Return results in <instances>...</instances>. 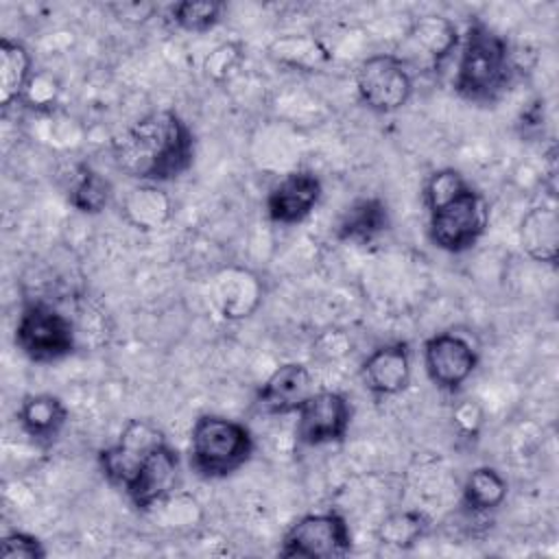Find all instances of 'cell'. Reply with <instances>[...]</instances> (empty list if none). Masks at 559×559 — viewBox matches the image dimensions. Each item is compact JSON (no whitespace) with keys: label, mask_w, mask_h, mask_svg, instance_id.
<instances>
[{"label":"cell","mask_w":559,"mask_h":559,"mask_svg":"<svg viewBox=\"0 0 559 559\" xmlns=\"http://www.w3.org/2000/svg\"><path fill=\"white\" fill-rule=\"evenodd\" d=\"M116 166L140 183H164L183 175L194 159V133L173 109L151 111L111 140Z\"/></svg>","instance_id":"cell-1"},{"label":"cell","mask_w":559,"mask_h":559,"mask_svg":"<svg viewBox=\"0 0 559 559\" xmlns=\"http://www.w3.org/2000/svg\"><path fill=\"white\" fill-rule=\"evenodd\" d=\"M415 90L406 59L393 52H378L360 61L356 70V92L360 103L373 114L402 109Z\"/></svg>","instance_id":"cell-6"},{"label":"cell","mask_w":559,"mask_h":559,"mask_svg":"<svg viewBox=\"0 0 559 559\" xmlns=\"http://www.w3.org/2000/svg\"><path fill=\"white\" fill-rule=\"evenodd\" d=\"M430 520L421 511H400L382 520L378 526V539L384 546L393 548H411L415 546L428 531Z\"/></svg>","instance_id":"cell-24"},{"label":"cell","mask_w":559,"mask_h":559,"mask_svg":"<svg viewBox=\"0 0 559 559\" xmlns=\"http://www.w3.org/2000/svg\"><path fill=\"white\" fill-rule=\"evenodd\" d=\"M352 550V533L345 518L336 511L301 515L282 537L280 557L334 559Z\"/></svg>","instance_id":"cell-7"},{"label":"cell","mask_w":559,"mask_h":559,"mask_svg":"<svg viewBox=\"0 0 559 559\" xmlns=\"http://www.w3.org/2000/svg\"><path fill=\"white\" fill-rule=\"evenodd\" d=\"M518 238L522 251L542 264H555L559 255V216L552 205H535L520 218Z\"/></svg>","instance_id":"cell-16"},{"label":"cell","mask_w":559,"mask_h":559,"mask_svg":"<svg viewBox=\"0 0 559 559\" xmlns=\"http://www.w3.org/2000/svg\"><path fill=\"white\" fill-rule=\"evenodd\" d=\"M454 424H456V428L463 432V435H476L478 432V428H480V424H483V411L478 408V404L476 402H472V400H465V402H461L456 408H454Z\"/></svg>","instance_id":"cell-30"},{"label":"cell","mask_w":559,"mask_h":559,"mask_svg":"<svg viewBox=\"0 0 559 559\" xmlns=\"http://www.w3.org/2000/svg\"><path fill=\"white\" fill-rule=\"evenodd\" d=\"M362 384L378 397H393L411 384V345L395 341L376 347L360 367Z\"/></svg>","instance_id":"cell-14"},{"label":"cell","mask_w":559,"mask_h":559,"mask_svg":"<svg viewBox=\"0 0 559 559\" xmlns=\"http://www.w3.org/2000/svg\"><path fill=\"white\" fill-rule=\"evenodd\" d=\"M389 207L378 197H362L349 203L336 221V238L345 242H369L389 229Z\"/></svg>","instance_id":"cell-20"},{"label":"cell","mask_w":559,"mask_h":559,"mask_svg":"<svg viewBox=\"0 0 559 559\" xmlns=\"http://www.w3.org/2000/svg\"><path fill=\"white\" fill-rule=\"evenodd\" d=\"M225 4L216 0H181L173 4L170 20L188 33H207L221 22Z\"/></svg>","instance_id":"cell-25"},{"label":"cell","mask_w":559,"mask_h":559,"mask_svg":"<svg viewBox=\"0 0 559 559\" xmlns=\"http://www.w3.org/2000/svg\"><path fill=\"white\" fill-rule=\"evenodd\" d=\"M321 179L310 170L284 175L266 194V216L277 225H295L312 214L321 199Z\"/></svg>","instance_id":"cell-12"},{"label":"cell","mask_w":559,"mask_h":559,"mask_svg":"<svg viewBox=\"0 0 559 559\" xmlns=\"http://www.w3.org/2000/svg\"><path fill=\"white\" fill-rule=\"evenodd\" d=\"M210 297L223 319L240 321L260 308L264 286L253 271L245 266H225L212 277Z\"/></svg>","instance_id":"cell-13"},{"label":"cell","mask_w":559,"mask_h":559,"mask_svg":"<svg viewBox=\"0 0 559 559\" xmlns=\"http://www.w3.org/2000/svg\"><path fill=\"white\" fill-rule=\"evenodd\" d=\"M513 76L507 39L480 20L467 24L459 41V61L452 79L454 92L474 105L500 98Z\"/></svg>","instance_id":"cell-2"},{"label":"cell","mask_w":559,"mask_h":559,"mask_svg":"<svg viewBox=\"0 0 559 559\" xmlns=\"http://www.w3.org/2000/svg\"><path fill=\"white\" fill-rule=\"evenodd\" d=\"M162 441H166V437L153 421L129 419L118 441L98 452V465L103 476L111 485L124 489V485L133 478L151 450L157 448Z\"/></svg>","instance_id":"cell-9"},{"label":"cell","mask_w":559,"mask_h":559,"mask_svg":"<svg viewBox=\"0 0 559 559\" xmlns=\"http://www.w3.org/2000/svg\"><path fill=\"white\" fill-rule=\"evenodd\" d=\"M312 391L310 369L304 362H284L264 380L255 402L266 415H290Z\"/></svg>","instance_id":"cell-15"},{"label":"cell","mask_w":559,"mask_h":559,"mask_svg":"<svg viewBox=\"0 0 559 559\" xmlns=\"http://www.w3.org/2000/svg\"><path fill=\"white\" fill-rule=\"evenodd\" d=\"M72 321L50 304H26L15 323V347L33 362H55L74 352Z\"/></svg>","instance_id":"cell-5"},{"label":"cell","mask_w":559,"mask_h":559,"mask_svg":"<svg viewBox=\"0 0 559 559\" xmlns=\"http://www.w3.org/2000/svg\"><path fill=\"white\" fill-rule=\"evenodd\" d=\"M478 365L476 347L459 332H439L424 343V369L428 380L445 391H459Z\"/></svg>","instance_id":"cell-10"},{"label":"cell","mask_w":559,"mask_h":559,"mask_svg":"<svg viewBox=\"0 0 559 559\" xmlns=\"http://www.w3.org/2000/svg\"><path fill=\"white\" fill-rule=\"evenodd\" d=\"M507 480L496 467H474L463 483V507L469 513H489L498 509L507 498Z\"/></svg>","instance_id":"cell-22"},{"label":"cell","mask_w":559,"mask_h":559,"mask_svg":"<svg viewBox=\"0 0 559 559\" xmlns=\"http://www.w3.org/2000/svg\"><path fill=\"white\" fill-rule=\"evenodd\" d=\"M295 439L301 445H325L343 441L352 424V404L338 391H312L299 406Z\"/></svg>","instance_id":"cell-8"},{"label":"cell","mask_w":559,"mask_h":559,"mask_svg":"<svg viewBox=\"0 0 559 559\" xmlns=\"http://www.w3.org/2000/svg\"><path fill=\"white\" fill-rule=\"evenodd\" d=\"M240 59H242V48H240L238 44L227 41V44L216 46V48L207 55L203 70H205V74H207L210 79H214V81H225L227 74L240 63Z\"/></svg>","instance_id":"cell-28"},{"label":"cell","mask_w":559,"mask_h":559,"mask_svg":"<svg viewBox=\"0 0 559 559\" xmlns=\"http://www.w3.org/2000/svg\"><path fill=\"white\" fill-rule=\"evenodd\" d=\"M190 467L203 478H225L253 454L251 430L223 415H201L190 430Z\"/></svg>","instance_id":"cell-3"},{"label":"cell","mask_w":559,"mask_h":559,"mask_svg":"<svg viewBox=\"0 0 559 559\" xmlns=\"http://www.w3.org/2000/svg\"><path fill=\"white\" fill-rule=\"evenodd\" d=\"M177 476L179 456L168 445V441H162L157 448L151 450V454L144 459V463L122 491L138 511H151L173 496L177 487Z\"/></svg>","instance_id":"cell-11"},{"label":"cell","mask_w":559,"mask_h":559,"mask_svg":"<svg viewBox=\"0 0 559 559\" xmlns=\"http://www.w3.org/2000/svg\"><path fill=\"white\" fill-rule=\"evenodd\" d=\"M68 421V408L52 393L26 395L17 408L20 428L37 443H50L59 437Z\"/></svg>","instance_id":"cell-19"},{"label":"cell","mask_w":559,"mask_h":559,"mask_svg":"<svg viewBox=\"0 0 559 559\" xmlns=\"http://www.w3.org/2000/svg\"><path fill=\"white\" fill-rule=\"evenodd\" d=\"M489 227V203L469 183L445 203L428 210V236L448 253L469 251Z\"/></svg>","instance_id":"cell-4"},{"label":"cell","mask_w":559,"mask_h":559,"mask_svg":"<svg viewBox=\"0 0 559 559\" xmlns=\"http://www.w3.org/2000/svg\"><path fill=\"white\" fill-rule=\"evenodd\" d=\"M271 57L304 70L319 68L330 59L328 50L312 37H282L271 46Z\"/></svg>","instance_id":"cell-26"},{"label":"cell","mask_w":559,"mask_h":559,"mask_svg":"<svg viewBox=\"0 0 559 559\" xmlns=\"http://www.w3.org/2000/svg\"><path fill=\"white\" fill-rule=\"evenodd\" d=\"M33 59L22 41L2 37L0 41V105L9 109L24 98L33 79Z\"/></svg>","instance_id":"cell-21"},{"label":"cell","mask_w":559,"mask_h":559,"mask_svg":"<svg viewBox=\"0 0 559 559\" xmlns=\"http://www.w3.org/2000/svg\"><path fill=\"white\" fill-rule=\"evenodd\" d=\"M111 181L90 166H79L72 177L68 201L81 214H100L111 201Z\"/></svg>","instance_id":"cell-23"},{"label":"cell","mask_w":559,"mask_h":559,"mask_svg":"<svg viewBox=\"0 0 559 559\" xmlns=\"http://www.w3.org/2000/svg\"><path fill=\"white\" fill-rule=\"evenodd\" d=\"M120 22L129 24H142L155 13V4L148 2H122V4H111L109 7Z\"/></svg>","instance_id":"cell-31"},{"label":"cell","mask_w":559,"mask_h":559,"mask_svg":"<svg viewBox=\"0 0 559 559\" xmlns=\"http://www.w3.org/2000/svg\"><path fill=\"white\" fill-rule=\"evenodd\" d=\"M57 92L59 90L52 83V79H48L46 74H33L22 100L33 107H41V105H50L57 98Z\"/></svg>","instance_id":"cell-29"},{"label":"cell","mask_w":559,"mask_h":559,"mask_svg":"<svg viewBox=\"0 0 559 559\" xmlns=\"http://www.w3.org/2000/svg\"><path fill=\"white\" fill-rule=\"evenodd\" d=\"M0 557L2 559H44V544L24 531H9L0 539Z\"/></svg>","instance_id":"cell-27"},{"label":"cell","mask_w":559,"mask_h":559,"mask_svg":"<svg viewBox=\"0 0 559 559\" xmlns=\"http://www.w3.org/2000/svg\"><path fill=\"white\" fill-rule=\"evenodd\" d=\"M173 199L157 183H138L127 190L120 203L124 221L140 231H155L170 223Z\"/></svg>","instance_id":"cell-18"},{"label":"cell","mask_w":559,"mask_h":559,"mask_svg":"<svg viewBox=\"0 0 559 559\" xmlns=\"http://www.w3.org/2000/svg\"><path fill=\"white\" fill-rule=\"evenodd\" d=\"M408 41L411 46L421 52V57L432 66L441 68L443 61L452 57V52L459 48L461 33L456 24L445 15H419L408 26Z\"/></svg>","instance_id":"cell-17"}]
</instances>
